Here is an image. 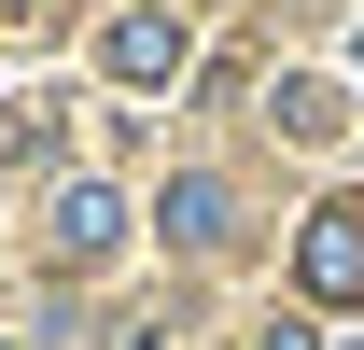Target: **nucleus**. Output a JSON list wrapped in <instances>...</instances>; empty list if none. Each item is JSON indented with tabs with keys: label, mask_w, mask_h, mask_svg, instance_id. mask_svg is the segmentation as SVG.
Instances as JSON below:
<instances>
[{
	"label": "nucleus",
	"mask_w": 364,
	"mask_h": 350,
	"mask_svg": "<svg viewBox=\"0 0 364 350\" xmlns=\"http://www.w3.org/2000/svg\"><path fill=\"white\" fill-rule=\"evenodd\" d=\"M309 295H336V308L364 295V211H322L309 224Z\"/></svg>",
	"instance_id": "f257e3e1"
},
{
	"label": "nucleus",
	"mask_w": 364,
	"mask_h": 350,
	"mask_svg": "<svg viewBox=\"0 0 364 350\" xmlns=\"http://www.w3.org/2000/svg\"><path fill=\"white\" fill-rule=\"evenodd\" d=\"M182 70V28L168 14H127V28H112V85H168Z\"/></svg>",
	"instance_id": "f03ea898"
},
{
	"label": "nucleus",
	"mask_w": 364,
	"mask_h": 350,
	"mask_svg": "<svg viewBox=\"0 0 364 350\" xmlns=\"http://www.w3.org/2000/svg\"><path fill=\"white\" fill-rule=\"evenodd\" d=\"M112 224H127V211H112L98 182H70V196H56V253H112Z\"/></svg>",
	"instance_id": "7ed1b4c3"
}]
</instances>
